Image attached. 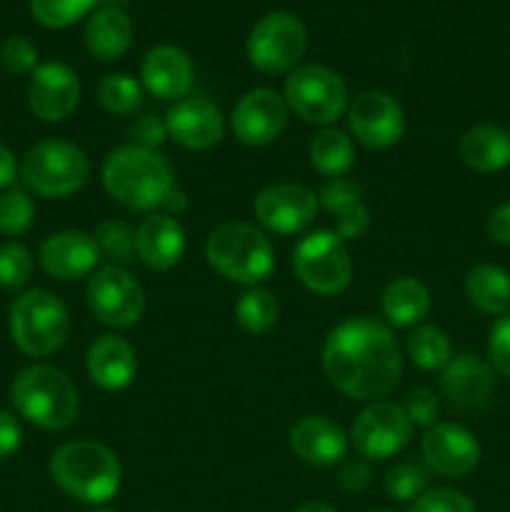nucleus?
<instances>
[{
  "label": "nucleus",
  "instance_id": "41",
  "mask_svg": "<svg viewBox=\"0 0 510 512\" xmlns=\"http://www.w3.org/2000/svg\"><path fill=\"white\" fill-rule=\"evenodd\" d=\"M405 415L410 418V423L413 425H425V428H430V425H435V420H438V398H435L433 390L428 388H413L408 393V398H405Z\"/></svg>",
  "mask_w": 510,
  "mask_h": 512
},
{
  "label": "nucleus",
  "instance_id": "20",
  "mask_svg": "<svg viewBox=\"0 0 510 512\" xmlns=\"http://www.w3.org/2000/svg\"><path fill=\"white\" fill-rule=\"evenodd\" d=\"M98 260V245L80 230H63L40 245V265L50 278L78 280L93 273Z\"/></svg>",
  "mask_w": 510,
  "mask_h": 512
},
{
  "label": "nucleus",
  "instance_id": "30",
  "mask_svg": "<svg viewBox=\"0 0 510 512\" xmlns=\"http://www.w3.org/2000/svg\"><path fill=\"white\" fill-rule=\"evenodd\" d=\"M310 163L328 178H343L355 163L353 143L338 128H325L310 143Z\"/></svg>",
  "mask_w": 510,
  "mask_h": 512
},
{
  "label": "nucleus",
  "instance_id": "14",
  "mask_svg": "<svg viewBox=\"0 0 510 512\" xmlns=\"http://www.w3.org/2000/svg\"><path fill=\"white\" fill-rule=\"evenodd\" d=\"M348 125L358 143L368 148H390L403 138L405 115L393 95L383 90H368L350 105Z\"/></svg>",
  "mask_w": 510,
  "mask_h": 512
},
{
  "label": "nucleus",
  "instance_id": "2",
  "mask_svg": "<svg viewBox=\"0 0 510 512\" xmlns=\"http://www.w3.org/2000/svg\"><path fill=\"white\" fill-rule=\"evenodd\" d=\"M103 185L110 198L130 210L160 208L175 188L173 170L163 155L143 145L113 150L103 163Z\"/></svg>",
  "mask_w": 510,
  "mask_h": 512
},
{
  "label": "nucleus",
  "instance_id": "45",
  "mask_svg": "<svg viewBox=\"0 0 510 512\" xmlns=\"http://www.w3.org/2000/svg\"><path fill=\"white\" fill-rule=\"evenodd\" d=\"M130 133H133V138L138 140L143 148H153V145L163 143L165 135H168V128H165V123H160L155 115H145V118H140L138 123L130 128Z\"/></svg>",
  "mask_w": 510,
  "mask_h": 512
},
{
  "label": "nucleus",
  "instance_id": "23",
  "mask_svg": "<svg viewBox=\"0 0 510 512\" xmlns=\"http://www.w3.org/2000/svg\"><path fill=\"white\" fill-rule=\"evenodd\" d=\"M135 245H138V258L150 270H170L185 253V230L173 215L155 213L140 223Z\"/></svg>",
  "mask_w": 510,
  "mask_h": 512
},
{
  "label": "nucleus",
  "instance_id": "7",
  "mask_svg": "<svg viewBox=\"0 0 510 512\" xmlns=\"http://www.w3.org/2000/svg\"><path fill=\"white\" fill-rule=\"evenodd\" d=\"M20 173L33 193L43 198H68L83 188L90 165L78 145L68 140H43L25 153Z\"/></svg>",
  "mask_w": 510,
  "mask_h": 512
},
{
  "label": "nucleus",
  "instance_id": "34",
  "mask_svg": "<svg viewBox=\"0 0 510 512\" xmlns=\"http://www.w3.org/2000/svg\"><path fill=\"white\" fill-rule=\"evenodd\" d=\"M98 100L108 113L130 115L140 108L143 90L135 78L128 73H110L98 83Z\"/></svg>",
  "mask_w": 510,
  "mask_h": 512
},
{
  "label": "nucleus",
  "instance_id": "36",
  "mask_svg": "<svg viewBox=\"0 0 510 512\" xmlns=\"http://www.w3.org/2000/svg\"><path fill=\"white\" fill-rule=\"evenodd\" d=\"M35 205L30 195L20 188H10L0 195V233L20 235L33 225Z\"/></svg>",
  "mask_w": 510,
  "mask_h": 512
},
{
  "label": "nucleus",
  "instance_id": "31",
  "mask_svg": "<svg viewBox=\"0 0 510 512\" xmlns=\"http://www.w3.org/2000/svg\"><path fill=\"white\" fill-rule=\"evenodd\" d=\"M408 358L420 370H445V365L453 360V345L443 330L423 325L408 338Z\"/></svg>",
  "mask_w": 510,
  "mask_h": 512
},
{
  "label": "nucleus",
  "instance_id": "46",
  "mask_svg": "<svg viewBox=\"0 0 510 512\" xmlns=\"http://www.w3.org/2000/svg\"><path fill=\"white\" fill-rule=\"evenodd\" d=\"M488 233L495 243L510 245V203L498 205L488 220Z\"/></svg>",
  "mask_w": 510,
  "mask_h": 512
},
{
  "label": "nucleus",
  "instance_id": "26",
  "mask_svg": "<svg viewBox=\"0 0 510 512\" xmlns=\"http://www.w3.org/2000/svg\"><path fill=\"white\" fill-rule=\"evenodd\" d=\"M133 43V23L118 5H105L85 25V45L100 60H118Z\"/></svg>",
  "mask_w": 510,
  "mask_h": 512
},
{
  "label": "nucleus",
  "instance_id": "6",
  "mask_svg": "<svg viewBox=\"0 0 510 512\" xmlns=\"http://www.w3.org/2000/svg\"><path fill=\"white\" fill-rule=\"evenodd\" d=\"M70 333V318L63 300L48 290H30L10 308L13 343L30 358H45L63 348Z\"/></svg>",
  "mask_w": 510,
  "mask_h": 512
},
{
  "label": "nucleus",
  "instance_id": "44",
  "mask_svg": "<svg viewBox=\"0 0 510 512\" xmlns=\"http://www.w3.org/2000/svg\"><path fill=\"white\" fill-rule=\"evenodd\" d=\"M340 488L348 493H360L370 483V465L365 460H345L338 470Z\"/></svg>",
  "mask_w": 510,
  "mask_h": 512
},
{
  "label": "nucleus",
  "instance_id": "43",
  "mask_svg": "<svg viewBox=\"0 0 510 512\" xmlns=\"http://www.w3.org/2000/svg\"><path fill=\"white\" fill-rule=\"evenodd\" d=\"M20 443H23V428L18 418L8 410H0V460H8L10 455L18 453Z\"/></svg>",
  "mask_w": 510,
  "mask_h": 512
},
{
  "label": "nucleus",
  "instance_id": "10",
  "mask_svg": "<svg viewBox=\"0 0 510 512\" xmlns=\"http://www.w3.org/2000/svg\"><path fill=\"white\" fill-rule=\"evenodd\" d=\"M308 33L305 25L290 13H270L255 23L248 38V60L260 73H288L303 58Z\"/></svg>",
  "mask_w": 510,
  "mask_h": 512
},
{
  "label": "nucleus",
  "instance_id": "9",
  "mask_svg": "<svg viewBox=\"0 0 510 512\" xmlns=\"http://www.w3.org/2000/svg\"><path fill=\"white\" fill-rule=\"evenodd\" d=\"M285 103L305 123L328 125L348 108V85L325 65H300L285 80Z\"/></svg>",
  "mask_w": 510,
  "mask_h": 512
},
{
  "label": "nucleus",
  "instance_id": "25",
  "mask_svg": "<svg viewBox=\"0 0 510 512\" xmlns=\"http://www.w3.org/2000/svg\"><path fill=\"white\" fill-rule=\"evenodd\" d=\"M318 200L335 218V233L343 240H358L368 233L370 215L358 183L348 178H333L320 190Z\"/></svg>",
  "mask_w": 510,
  "mask_h": 512
},
{
  "label": "nucleus",
  "instance_id": "3",
  "mask_svg": "<svg viewBox=\"0 0 510 512\" xmlns=\"http://www.w3.org/2000/svg\"><path fill=\"white\" fill-rule=\"evenodd\" d=\"M50 475L63 493L90 505L108 503L120 488V463L115 453L90 440H75L55 450Z\"/></svg>",
  "mask_w": 510,
  "mask_h": 512
},
{
  "label": "nucleus",
  "instance_id": "17",
  "mask_svg": "<svg viewBox=\"0 0 510 512\" xmlns=\"http://www.w3.org/2000/svg\"><path fill=\"white\" fill-rule=\"evenodd\" d=\"M80 100V80L68 65L43 63L33 70L28 83V105L43 123H60Z\"/></svg>",
  "mask_w": 510,
  "mask_h": 512
},
{
  "label": "nucleus",
  "instance_id": "4",
  "mask_svg": "<svg viewBox=\"0 0 510 512\" xmlns=\"http://www.w3.org/2000/svg\"><path fill=\"white\" fill-rule=\"evenodd\" d=\"M20 418L43 430H65L75 423L80 410L73 380L50 365H33L13 380L10 388Z\"/></svg>",
  "mask_w": 510,
  "mask_h": 512
},
{
  "label": "nucleus",
  "instance_id": "11",
  "mask_svg": "<svg viewBox=\"0 0 510 512\" xmlns=\"http://www.w3.org/2000/svg\"><path fill=\"white\" fill-rule=\"evenodd\" d=\"M88 305L95 318L110 328H133L145 310L138 280L125 268H100L88 283Z\"/></svg>",
  "mask_w": 510,
  "mask_h": 512
},
{
  "label": "nucleus",
  "instance_id": "13",
  "mask_svg": "<svg viewBox=\"0 0 510 512\" xmlns=\"http://www.w3.org/2000/svg\"><path fill=\"white\" fill-rule=\"evenodd\" d=\"M318 213V198L313 190L298 183H275L260 190L255 198V218L270 233H303Z\"/></svg>",
  "mask_w": 510,
  "mask_h": 512
},
{
  "label": "nucleus",
  "instance_id": "21",
  "mask_svg": "<svg viewBox=\"0 0 510 512\" xmlns=\"http://www.w3.org/2000/svg\"><path fill=\"white\" fill-rule=\"evenodd\" d=\"M140 78L148 93L160 100H183L195 80L193 63L175 45H158L150 50L140 68Z\"/></svg>",
  "mask_w": 510,
  "mask_h": 512
},
{
  "label": "nucleus",
  "instance_id": "50",
  "mask_svg": "<svg viewBox=\"0 0 510 512\" xmlns=\"http://www.w3.org/2000/svg\"><path fill=\"white\" fill-rule=\"evenodd\" d=\"M95 512H115V510H108V508H103V510H95Z\"/></svg>",
  "mask_w": 510,
  "mask_h": 512
},
{
  "label": "nucleus",
  "instance_id": "1",
  "mask_svg": "<svg viewBox=\"0 0 510 512\" xmlns=\"http://www.w3.org/2000/svg\"><path fill=\"white\" fill-rule=\"evenodd\" d=\"M330 383L353 400L385 398L400 383L403 358L393 330L378 318L358 315L340 323L323 348Z\"/></svg>",
  "mask_w": 510,
  "mask_h": 512
},
{
  "label": "nucleus",
  "instance_id": "18",
  "mask_svg": "<svg viewBox=\"0 0 510 512\" xmlns=\"http://www.w3.org/2000/svg\"><path fill=\"white\" fill-rule=\"evenodd\" d=\"M165 128L170 138L190 150H208L220 143L225 133L223 115L210 100L183 98L165 115Z\"/></svg>",
  "mask_w": 510,
  "mask_h": 512
},
{
  "label": "nucleus",
  "instance_id": "51",
  "mask_svg": "<svg viewBox=\"0 0 510 512\" xmlns=\"http://www.w3.org/2000/svg\"><path fill=\"white\" fill-rule=\"evenodd\" d=\"M375 512H390V510H375Z\"/></svg>",
  "mask_w": 510,
  "mask_h": 512
},
{
  "label": "nucleus",
  "instance_id": "8",
  "mask_svg": "<svg viewBox=\"0 0 510 512\" xmlns=\"http://www.w3.org/2000/svg\"><path fill=\"white\" fill-rule=\"evenodd\" d=\"M293 270L300 283L318 295L343 293L353 278V263L343 238L330 230L305 235L293 250Z\"/></svg>",
  "mask_w": 510,
  "mask_h": 512
},
{
  "label": "nucleus",
  "instance_id": "28",
  "mask_svg": "<svg viewBox=\"0 0 510 512\" xmlns=\"http://www.w3.org/2000/svg\"><path fill=\"white\" fill-rule=\"evenodd\" d=\"M430 313V293L418 278H395L383 293V315L395 328H410Z\"/></svg>",
  "mask_w": 510,
  "mask_h": 512
},
{
  "label": "nucleus",
  "instance_id": "29",
  "mask_svg": "<svg viewBox=\"0 0 510 512\" xmlns=\"http://www.w3.org/2000/svg\"><path fill=\"white\" fill-rule=\"evenodd\" d=\"M468 300L485 315H503L510 308V275L498 265H475L465 278Z\"/></svg>",
  "mask_w": 510,
  "mask_h": 512
},
{
  "label": "nucleus",
  "instance_id": "12",
  "mask_svg": "<svg viewBox=\"0 0 510 512\" xmlns=\"http://www.w3.org/2000/svg\"><path fill=\"white\" fill-rule=\"evenodd\" d=\"M413 435V423L395 403H373L355 418L353 445L363 458L388 460L398 455Z\"/></svg>",
  "mask_w": 510,
  "mask_h": 512
},
{
  "label": "nucleus",
  "instance_id": "37",
  "mask_svg": "<svg viewBox=\"0 0 510 512\" xmlns=\"http://www.w3.org/2000/svg\"><path fill=\"white\" fill-rule=\"evenodd\" d=\"M428 475L418 463H398L385 475V493L398 503H408L423 495Z\"/></svg>",
  "mask_w": 510,
  "mask_h": 512
},
{
  "label": "nucleus",
  "instance_id": "42",
  "mask_svg": "<svg viewBox=\"0 0 510 512\" xmlns=\"http://www.w3.org/2000/svg\"><path fill=\"white\" fill-rule=\"evenodd\" d=\"M488 355L495 370L510 378V313H505L490 330Z\"/></svg>",
  "mask_w": 510,
  "mask_h": 512
},
{
  "label": "nucleus",
  "instance_id": "40",
  "mask_svg": "<svg viewBox=\"0 0 510 512\" xmlns=\"http://www.w3.org/2000/svg\"><path fill=\"white\" fill-rule=\"evenodd\" d=\"M0 58H3V65L10 73L23 75L33 73L38 68V50L28 38H20V35L5 40L3 48H0Z\"/></svg>",
  "mask_w": 510,
  "mask_h": 512
},
{
  "label": "nucleus",
  "instance_id": "47",
  "mask_svg": "<svg viewBox=\"0 0 510 512\" xmlns=\"http://www.w3.org/2000/svg\"><path fill=\"white\" fill-rule=\"evenodd\" d=\"M15 175H18V163H15V155L0 143V190L8 188L15 183Z\"/></svg>",
  "mask_w": 510,
  "mask_h": 512
},
{
  "label": "nucleus",
  "instance_id": "38",
  "mask_svg": "<svg viewBox=\"0 0 510 512\" xmlns=\"http://www.w3.org/2000/svg\"><path fill=\"white\" fill-rule=\"evenodd\" d=\"M33 275V255L25 245L8 243L0 248V285L8 290L23 288Z\"/></svg>",
  "mask_w": 510,
  "mask_h": 512
},
{
  "label": "nucleus",
  "instance_id": "48",
  "mask_svg": "<svg viewBox=\"0 0 510 512\" xmlns=\"http://www.w3.org/2000/svg\"><path fill=\"white\" fill-rule=\"evenodd\" d=\"M163 208H168V210H175V215H178V213H183L185 208H188V198H185V193H183V190L173 188V190H170V193H168V198H165Z\"/></svg>",
  "mask_w": 510,
  "mask_h": 512
},
{
  "label": "nucleus",
  "instance_id": "35",
  "mask_svg": "<svg viewBox=\"0 0 510 512\" xmlns=\"http://www.w3.org/2000/svg\"><path fill=\"white\" fill-rule=\"evenodd\" d=\"M100 0H30V13L45 28H70L90 13Z\"/></svg>",
  "mask_w": 510,
  "mask_h": 512
},
{
  "label": "nucleus",
  "instance_id": "39",
  "mask_svg": "<svg viewBox=\"0 0 510 512\" xmlns=\"http://www.w3.org/2000/svg\"><path fill=\"white\" fill-rule=\"evenodd\" d=\"M410 512H478V510H475L473 500L465 498L463 493H455V490H448V488H438L420 495Z\"/></svg>",
  "mask_w": 510,
  "mask_h": 512
},
{
  "label": "nucleus",
  "instance_id": "32",
  "mask_svg": "<svg viewBox=\"0 0 510 512\" xmlns=\"http://www.w3.org/2000/svg\"><path fill=\"white\" fill-rule=\"evenodd\" d=\"M95 245H98L100 258L110 260L115 268H123L130 265L138 255V245H135V230L130 228L123 220H103V223L95 228L93 235Z\"/></svg>",
  "mask_w": 510,
  "mask_h": 512
},
{
  "label": "nucleus",
  "instance_id": "27",
  "mask_svg": "<svg viewBox=\"0 0 510 512\" xmlns=\"http://www.w3.org/2000/svg\"><path fill=\"white\" fill-rule=\"evenodd\" d=\"M458 155L475 173H498L510 165V133L498 125H475L460 138Z\"/></svg>",
  "mask_w": 510,
  "mask_h": 512
},
{
  "label": "nucleus",
  "instance_id": "5",
  "mask_svg": "<svg viewBox=\"0 0 510 512\" xmlns=\"http://www.w3.org/2000/svg\"><path fill=\"white\" fill-rule=\"evenodd\" d=\"M205 255L223 278L243 285L263 283L275 268L273 245L248 223H225L215 228L205 243Z\"/></svg>",
  "mask_w": 510,
  "mask_h": 512
},
{
  "label": "nucleus",
  "instance_id": "19",
  "mask_svg": "<svg viewBox=\"0 0 510 512\" xmlns=\"http://www.w3.org/2000/svg\"><path fill=\"white\" fill-rule=\"evenodd\" d=\"M440 388L450 405L460 410H478L493 400L495 395V375L485 360L478 355H453L443 370Z\"/></svg>",
  "mask_w": 510,
  "mask_h": 512
},
{
  "label": "nucleus",
  "instance_id": "24",
  "mask_svg": "<svg viewBox=\"0 0 510 512\" xmlns=\"http://www.w3.org/2000/svg\"><path fill=\"white\" fill-rule=\"evenodd\" d=\"M138 360L128 340L118 335H100L88 350V375L98 388L123 390L133 380Z\"/></svg>",
  "mask_w": 510,
  "mask_h": 512
},
{
  "label": "nucleus",
  "instance_id": "33",
  "mask_svg": "<svg viewBox=\"0 0 510 512\" xmlns=\"http://www.w3.org/2000/svg\"><path fill=\"white\" fill-rule=\"evenodd\" d=\"M235 320L245 333H268L278 323V303L268 290L253 288L240 295L238 305H235Z\"/></svg>",
  "mask_w": 510,
  "mask_h": 512
},
{
  "label": "nucleus",
  "instance_id": "15",
  "mask_svg": "<svg viewBox=\"0 0 510 512\" xmlns=\"http://www.w3.org/2000/svg\"><path fill=\"white\" fill-rule=\"evenodd\" d=\"M423 460L443 478H465L480 463V445L470 430L455 423H435L423 435Z\"/></svg>",
  "mask_w": 510,
  "mask_h": 512
},
{
  "label": "nucleus",
  "instance_id": "16",
  "mask_svg": "<svg viewBox=\"0 0 510 512\" xmlns=\"http://www.w3.org/2000/svg\"><path fill=\"white\" fill-rule=\"evenodd\" d=\"M233 133L245 145H268L288 123V103L270 88L250 90L233 110Z\"/></svg>",
  "mask_w": 510,
  "mask_h": 512
},
{
  "label": "nucleus",
  "instance_id": "22",
  "mask_svg": "<svg viewBox=\"0 0 510 512\" xmlns=\"http://www.w3.org/2000/svg\"><path fill=\"white\" fill-rule=\"evenodd\" d=\"M290 448L303 463L328 468V465L340 463L348 453V438L343 430L330 420L310 415V418L298 420L290 430Z\"/></svg>",
  "mask_w": 510,
  "mask_h": 512
},
{
  "label": "nucleus",
  "instance_id": "49",
  "mask_svg": "<svg viewBox=\"0 0 510 512\" xmlns=\"http://www.w3.org/2000/svg\"><path fill=\"white\" fill-rule=\"evenodd\" d=\"M295 512H338L335 508H330L328 503H308L303 508H298Z\"/></svg>",
  "mask_w": 510,
  "mask_h": 512
}]
</instances>
